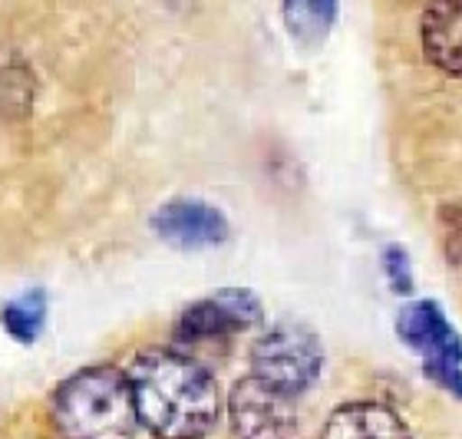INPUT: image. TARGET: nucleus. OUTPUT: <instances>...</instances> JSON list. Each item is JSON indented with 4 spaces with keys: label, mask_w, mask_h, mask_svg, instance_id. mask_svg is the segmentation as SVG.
Segmentation results:
<instances>
[{
    "label": "nucleus",
    "mask_w": 462,
    "mask_h": 439,
    "mask_svg": "<svg viewBox=\"0 0 462 439\" xmlns=\"http://www.w3.org/2000/svg\"><path fill=\"white\" fill-rule=\"evenodd\" d=\"M139 420L155 439H205L222 413L215 377L189 353L169 347L139 350L125 370Z\"/></svg>",
    "instance_id": "obj_1"
},
{
    "label": "nucleus",
    "mask_w": 462,
    "mask_h": 439,
    "mask_svg": "<svg viewBox=\"0 0 462 439\" xmlns=\"http://www.w3.org/2000/svg\"><path fill=\"white\" fill-rule=\"evenodd\" d=\"M50 413L63 439H135L143 426L133 383L116 367H87L67 377Z\"/></svg>",
    "instance_id": "obj_2"
},
{
    "label": "nucleus",
    "mask_w": 462,
    "mask_h": 439,
    "mask_svg": "<svg viewBox=\"0 0 462 439\" xmlns=\"http://www.w3.org/2000/svg\"><path fill=\"white\" fill-rule=\"evenodd\" d=\"M324 370V347L300 321H281L251 347V373L278 390L300 397Z\"/></svg>",
    "instance_id": "obj_3"
},
{
    "label": "nucleus",
    "mask_w": 462,
    "mask_h": 439,
    "mask_svg": "<svg viewBox=\"0 0 462 439\" xmlns=\"http://www.w3.org/2000/svg\"><path fill=\"white\" fill-rule=\"evenodd\" d=\"M400 334L423 357L426 373L462 400V341L439 311V304L433 301L406 304L400 314Z\"/></svg>",
    "instance_id": "obj_4"
},
{
    "label": "nucleus",
    "mask_w": 462,
    "mask_h": 439,
    "mask_svg": "<svg viewBox=\"0 0 462 439\" xmlns=\"http://www.w3.org/2000/svg\"><path fill=\"white\" fill-rule=\"evenodd\" d=\"M298 397L264 383L261 377H245L228 393V420L238 439H300Z\"/></svg>",
    "instance_id": "obj_5"
},
{
    "label": "nucleus",
    "mask_w": 462,
    "mask_h": 439,
    "mask_svg": "<svg viewBox=\"0 0 462 439\" xmlns=\"http://www.w3.org/2000/svg\"><path fill=\"white\" fill-rule=\"evenodd\" d=\"M261 321V301L251 291L228 287L218 294H208L195 301L175 317V337L185 344H205V341H222V337L248 331Z\"/></svg>",
    "instance_id": "obj_6"
},
{
    "label": "nucleus",
    "mask_w": 462,
    "mask_h": 439,
    "mask_svg": "<svg viewBox=\"0 0 462 439\" xmlns=\"http://www.w3.org/2000/svg\"><path fill=\"white\" fill-rule=\"evenodd\" d=\"M155 235L175 248H212L228 238V221L215 205L199 199L165 201L152 215Z\"/></svg>",
    "instance_id": "obj_7"
},
{
    "label": "nucleus",
    "mask_w": 462,
    "mask_h": 439,
    "mask_svg": "<svg viewBox=\"0 0 462 439\" xmlns=\"http://www.w3.org/2000/svg\"><path fill=\"white\" fill-rule=\"evenodd\" d=\"M420 47L426 63L462 79V0H430L420 20Z\"/></svg>",
    "instance_id": "obj_8"
},
{
    "label": "nucleus",
    "mask_w": 462,
    "mask_h": 439,
    "mask_svg": "<svg viewBox=\"0 0 462 439\" xmlns=\"http://www.w3.org/2000/svg\"><path fill=\"white\" fill-rule=\"evenodd\" d=\"M320 439H413L406 423L383 403H344L330 413Z\"/></svg>",
    "instance_id": "obj_9"
},
{
    "label": "nucleus",
    "mask_w": 462,
    "mask_h": 439,
    "mask_svg": "<svg viewBox=\"0 0 462 439\" xmlns=\"http://www.w3.org/2000/svg\"><path fill=\"white\" fill-rule=\"evenodd\" d=\"M337 4L340 0H281L288 33L304 47L320 43L337 20Z\"/></svg>",
    "instance_id": "obj_10"
},
{
    "label": "nucleus",
    "mask_w": 462,
    "mask_h": 439,
    "mask_svg": "<svg viewBox=\"0 0 462 439\" xmlns=\"http://www.w3.org/2000/svg\"><path fill=\"white\" fill-rule=\"evenodd\" d=\"M33 99L27 63L14 53H0V116H23Z\"/></svg>",
    "instance_id": "obj_11"
},
{
    "label": "nucleus",
    "mask_w": 462,
    "mask_h": 439,
    "mask_svg": "<svg viewBox=\"0 0 462 439\" xmlns=\"http://www.w3.org/2000/svg\"><path fill=\"white\" fill-rule=\"evenodd\" d=\"M4 327H7L10 337H17V341H37L40 327L47 321V304H43V294H27L20 297V301H10L4 307V314H0Z\"/></svg>",
    "instance_id": "obj_12"
},
{
    "label": "nucleus",
    "mask_w": 462,
    "mask_h": 439,
    "mask_svg": "<svg viewBox=\"0 0 462 439\" xmlns=\"http://www.w3.org/2000/svg\"><path fill=\"white\" fill-rule=\"evenodd\" d=\"M383 267H386V275L393 277V287L400 291V294H403V291H410V285H413V275H410V265L403 261L400 248H386Z\"/></svg>",
    "instance_id": "obj_13"
}]
</instances>
